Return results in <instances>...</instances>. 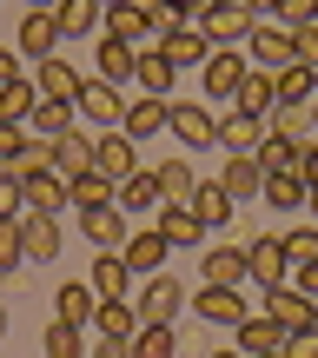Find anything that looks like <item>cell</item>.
<instances>
[{
	"label": "cell",
	"instance_id": "1",
	"mask_svg": "<svg viewBox=\"0 0 318 358\" xmlns=\"http://www.w3.org/2000/svg\"><path fill=\"white\" fill-rule=\"evenodd\" d=\"M133 312H140V325H173L179 312H186V285L173 279V272H153V279H133Z\"/></svg>",
	"mask_w": 318,
	"mask_h": 358
},
{
	"label": "cell",
	"instance_id": "2",
	"mask_svg": "<svg viewBox=\"0 0 318 358\" xmlns=\"http://www.w3.org/2000/svg\"><path fill=\"white\" fill-rule=\"evenodd\" d=\"M120 113H127V93H120L113 80H100V73H87V80H80V93H73V120H80L87 133L120 127Z\"/></svg>",
	"mask_w": 318,
	"mask_h": 358
},
{
	"label": "cell",
	"instance_id": "3",
	"mask_svg": "<svg viewBox=\"0 0 318 358\" xmlns=\"http://www.w3.org/2000/svg\"><path fill=\"white\" fill-rule=\"evenodd\" d=\"M186 306L199 312V325L205 332H232V325L245 319V285H199V292H186Z\"/></svg>",
	"mask_w": 318,
	"mask_h": 358
},
{
	"label": "cell",
	"instance_id": "4",
	"mask_svg": "<svg viewBox=\"0 0 318 358\" xmlns=\"http://www.w3.org/2000/svg\"><path fill=\"white\" fill-rule=\"evenodd\" d=\"M245 73H252V66H245L239 47H212V53H205V66H199V93H205V106H232V93H239Z\"/></svg>",
	"mask_w": 318,
	"mask_h": 358
},
{
	"label": "cell",
	"instance_id": "5",
	"mask_svg": "<svg viewBox=\"0 0 318 358\" xmlns=\"http://www.w3.org/2000/svg\"><path fill=\"white\" fill-rule=\"evenodd\" d=\"M166 133H173L186 153H205V146H219V120L205 100H173V113H166Z\"/></svg>",
	"mask_w": 318,
	"mask_h": 358
},
{
	"label": "cell",
	"instance_id": "6",
	"mask_svg": "<svg viewBox=\"0 0 318 358\" xmlns=\"http://www.w3.org/2000/svg\"><path fill=\"white\" fill-rule=\"evenodd\" d=\"M245 66H259V73H279V66H292V34H285L279 20H252V34H245Z\"/></svg>",
	"mask_w": 318,
	"mask_h": 358
},
{
	"label": "cell",
	"instance_id": "7",
	"mask_svg": "<svg viewBox=\"0 0 318 358\" xmlns=\"http://www.w3.org/2000/svg\"><path fill=\"white\" fill-rule=\"evenodd\" d=\"M186 27H199L205 47H245V34H252V13H245L239 0H232V7H226V0H212V7H205L199 20H186Z\"/></svg>",
	"mask_w": 318,
	"mask_h": 358
},
{
	"label": "cell",
	"instance_id": "8",
	"mask_svg": "<svg viewBox=\"0 0 318 358\" xmlns=\"http://www.w3.org/2000/svg\"><path fill=\"white\" fill-rule=\"evenodd\" d=\"M245 252V285H285V245H279V232H259V239H245L239 245Z\"/></svg>",
	"mask_w": 318,
	"mask_h": 358
},
{
	"label": "cell",
	"instance_id": "9",
	"mask_svg": "<svg viewBox=\"0 0 318 358\" xmlns=\"http://www.w3.org/2000/svg\"><path fill=\"white\" fill-rule=\"evenodd\" d=\"M266 319L285 325V332H318V306L298 285H266Z\"/></svg>",
	"mask_w": 318,
	"mask_h": 358
},
{
	"label": "cell",
	"instance_id": "10",
	"mask_svg": "<svg viewBox=\"0 0 318 358\" xmlns=\"http://www.w3.org/2000/svg\"><path fill=\"white\" fill-rule=\"evenodd\" d=\"M100 20H106L100 27L106 40H127V47H146V40H153V7H146V0H113Z\"/></svg>",
	"mask_w": 318,
	"mask_h": 358
},
{
	"label": "cell",
	"instance_id": "11",
	"mask_svg": "<svg viewBox=\"0 0 318 358\" xmlns=\"http://www.w3.org/2000/svg\"><path fill=\"white\" fill-rule=\"evenodd\" d=\"M60 245H66L60 219H47V213H20V252H27V266H53V259H60Z\"/></svg>",
	"mask_w": 318,
	"mask_h": 358
},
{
	"label": "cell",
	"instance_id": "12",
	"mask_svg": "<svg viewBox=\"0 0 318 358\" xmlns=\"http://www.w3.org/2000/svg\"><path fill=\"white\" fill-rule=\"evenodd\" d=\"M285 338H292V332H285V325H272L266 312H245V319L232 325L226 345H232V352H245V358H266V352H285Z\"/></svg>",
	"mask_w": 318,
	"mask_h": 358
},
{
	"label": "cell",
	"instance_id": "13",
	"mask_svg": "<svg viewBox=\"0 0 318 358\" xmlns=\"http://www.w3.org/2000/svg\"><path fill=\"white\" fill-rule=\"evenodd\" d=\"M127 213H120V206H87V213H80V239L93 245V252H120V245H127Z\"/></svg>",
	"mask_w": 318,
	"mask_h": 358
},
{
	"label": "cell",
	"instance_id": "14",
	"mask_svg": "<svg viewBox=\"0 0 318 358\" xmlns=\"http://www.w3.org/2000/svg\"><path fill=\"white\" fill-rule=\"evenodd\" d=\"M93 173H106V179H127V173H140V146H133L120 127L93 133Z\"/></svg>",
	"mask_w": 318,
	"mask_h": 358
},
{
	"label": "cell",
	"instance_id": "15",
	"mask_svg": "<svg viewBox=\"0 0 318 358\" xmlns=\"http://www.w3.org/2000/svg\"><path fill=\"white\" fill-rule=\"evenodd\" d=\"M153 47L166 53V66H173V73H199L205 53H212V47H205V34H199V27H186V20H179L173 34H159Z\"/></svg>",
	"mask_w": 318,
	"mask_h": 358
},
{
	"label": "cell",
	"instance_id": "16",
	"mask_svg": "<svg viewBox=\"0 0 318 358\" xmlns=\"http://www.w3.org/2000/svg\"><path fill=\"white\" fill-rule=\"evenodd\" d=\"M166 113H173V100L140 93V100H127V113H120V133H127L133 146H146V140H159V133H166Z\"/></svg>",
	"mask_w": 318,
	"mask_h": 358
},
{
	"label": "cell",
	"instance_id": "17",
	"mask_svg": "<svg viewBox=\"0 0 318 358\" xmlns=\"http://www.w3.org/2000/svg\"><path fill=\"white\" fill-rule=\"evenodd\" d=\"M27 80H34L40 100H66V106H73V93H80V80H87V73H80L73 60H60V53H47V60H40Z\"/></svg>",
	"mask_w": 318,
	"mask_h": 358
},
{
	"label": "cell",
	"instance_id": "18",
	"mask_svg": "<svg viewBox=\"0 0 318 358\" xmlns=\"http://www.w3.org/2000/svg\"><path fill=\"white\" fill-rule=\"evenodd\" d=\"M53 47H60V20H53V13H40V7H27V20H20V40H13V53L40 66Z\"/></svg>",
	"mask_w": 318,
	"mask_h": 358
},
{
	"label": "cell",
	"instance_id": "19",
	"mask_svg": "<svg viewBox=\"0 0 318 358\" xmlns=\"http://www.w3.org/2000/svg\"><path fill=\"white\" fill-rule=\"evenodd\" d=\"M166 252H173V245L159 239V226H153V232H127V245H120V259H127L133 279H153V272H166Z\"/></svg>",
	"mask_w": 318,
	"mask_h": 358
},
{
	"label": "cell",
	"instance_id": "20",
	"mask_svg": "<svg viewBox=\"0 0 318 358\" xmlns=\"http://www.w3.org/2000/svg\"><path fill=\"white\" fill-rule=\"evenodd\" d=\"M259 186H266L259 159L252 153H226V166H219V192H226L232 206H245V199H259Z\"/></svg>",
	"mask_w": 318,
	"mask_h": 358
},
{
	"label": "cell",
	"instance_id": "21",
	"mask_svg": "<svg viewBox=\"0 0 318 358\" xmlns=\"http://www.w3.org/2000/svg\"><path fill=\"white\" fill-rule=\"evenodd\" d=\"M87 332H93V338H133V332H140V312H133V299H93Z\"/></svg>",
	"mask_w": 318,
	"mask_h": 358
},
{
	"label": "cell",
	"instance_id": "22",
	"mask_svg": "<svg viewBox=\"0 0 318 358\" xmlns=\"http://www.w3.org/2000/svg\"><path fill=\"white\" fill-rule=\"evenodd\" d=\"M199 285H245L239 245H199Z\"/></svg>",
	"mask_w": 318,
	"mask_h": 358
},
{
	"label": "cell",
	"instance_id": "23",
	"mask_svg": "<svg viewBox=\"0 0 318 358\" xmlns=\"http://www.w3.org/2000/svg\"><path fill=\"white\" fill-rule=\"evenodd\" d=\"M113 206H120V213H159V179H153V166H140V173H127V179H120V186H113Z\"/></svg>",
	"mask_w": 318,
	"mask_h": 358
},
{
	"label": "cell",
	"instance_id": "24",
	"mask_svg": "<svg viewBox=\"0 0 318 358\" xmlns=\"http://www.w3.org/2000/svg\"><path fill=\"white\" fill-rule=\"evenodd\" d=\"M53 173H60V179L93 173V133H87V127H66L60 140H53Z\"/></svg>",
	"mask_w": 318,
	"mask_h": 358
},
{
	"label": "cell",
	"instance_id": "25",
	"mask_svg": "<svg viewBox=\"0 0 318 358\" xmlns=\"http://www.w3.org/2000/svg\"><path fill=\"white\" fill-rule=\"evenodd\" d=\"M133 80H140V93H153V100H173V87H179V73L166 66L159 47H140V53H133Z\"/></svg>",
	"mask_w": 318,
	"mask_h": 358
},
{
	"label": "cell",
	"instance_id": "26",
	"mask_svg": "<svg viewBox=\"0 0 318 358\" xmlns=\"http://www.w3.org/2000/svg\"><path fill=\"white\" fill-rule=\"evenodd\" d=\"M318 100V73L312 66H279V73H272V106H312Z\"/></svg>",
	"mask_w": 318,
	"mask_h": 358
},
{
	"label": "cell",
	"instance_id": "27",
	"mask_svg": "<svg viewBox=\"0 0 318 358\" xmlns=\"http://www.w3.org/2000/svg\"><path fill=\"white\" fill-rule=\"evenodd\" d=\"M159 239L173 252H192V245H205V226L192 219V206H159Z\"/></svg>",
	"mask_w": 318,
	"mask_h": 358
},
{
	"label": "cell",
	"instance_id": "28",
	"mask_svg": "<svg viewBox=\"0 0 318 358\" xmlns=\"http://www.w3.org/2000/svg\"><path fill=\"white\" fill-rule=\"evenodd\" d=\"M87 285H93V299H127L133 292V272H127V259H120V252H93Z\"/></svg>",
	"mask_w": 318,
	"mask_h": 358
},
{
	"label": "cell",
	"instance_id": "29",
	"mask_svg": "<svg viewBox=\"0 0 318 358\" xmlns=\"http://www.w3.org/2000/svg\"><path fill=\"white\" fill-rule=\"evenodd\" d=\"M153 179H159V206H186L192 192H199V173H192V159H159Z\"/></svg>",
	"mask_w": 318,
	"mask_h": 358
},
{
	"label": "cell",
	"instance_id": "30",
	"mask_svg": "<svg viewBox=\"0 0 318 358\" xmlns=\"http://www.w3.org/2000/svg\"><path fill=\"white\" fill-rule=\"evenodd\" d=\"M192 219H199L205 232H219V226H232V213H239V206L226 199V192H219V179H199V192H192Z\"/></svg>",
	"mask_w": 318,
	"mask_h": 358
},
{
	"label": "cell",
	"instance_id": "31",
	"mask_svg": "<svg viewBox=\"0 0 318 358\" xmlns=\"http://www.w3.org/2000/svg\"><path fill=\"white\" fill-rule=\"evenodd\" d=\"M100 0H60V7H53V20H60V40H93L100 34Z\"/></svg>",
	"mask_w": 318,
	"mask_h": 358
},
{
	"label": "cell",
	"instance_id": "32",
	"mask_svg": "<svg viewBox=\"0 0 318 358\" xmlns=\"http://www.w3.org/2000/svg\"><path fill=\"white\" fill-rule=\"evenodd\" d=\"M20 192H27V213H47V219L66 213V179H60V173H34V179H20Z\"/></svg>",
	"mask_w": 318,
	"mask_h": 358
},
{
	"label": "cell",
	"instance_id": "33",
	"mask_svg": "<svg viewBox=\"0 0 318 358\" xmlns=\"http://www.w3.org/2000/svg\"><path fill=\"white\" fill-rule=\"evenodd\" d=\"M259 133H266V120L239 113V106H226V113H219V146H226V153H252Z\"/></svg>",
	"mask_w": 318,
	"mask_h": 358
},
{
	"label": "cell",
	"instance_id": "34",
	"mask_svg": "<svg viewBox=\"0 0 318 358\" xmlns=\"http://www.w3.org/2000/svg\"><path fill=\"white\" fill-rule=\"evenodd\" d=\"M133 53H140V47L93 34V60H100V80H113V87H127V80H133Z\"/></svg>",
	"mask_w": 318,
	"mask_h": 358
},
{
	"label": "cell",
	"instance_id": "35",
	"mask_svg": "<svg viewBox=\"0 0 318 358\" xmlns=\"http://www.w3.org/2000/svg\"><path fill=\"white\" fill-rule=\"evenodd\" d=\"M259 199H266L272 213H305V179H298V173H266Z\"/></svg>",
	"mask_w": 318,
	"mask_h": 358
},
{
	"label": "cell",
	"instance_id": "36",
	"mask_svg": "<svg viewBox=\"0 0 318 358\" xmlns=\"http://www.w3.org/2000/svg\"><path fill=\"white\" fill-rule=\"evenodd\" d=\"M66 127H80L66 100H34V113H27V133H34V140H60Z\"/></svg>",
	"mask_w": 318,
	"mask_h": 358
},
{
	"label": "cell",
	"instance_id": "37",
	"mask_svg": "<svg viewBox=\"0 0 318 358\" xmlns=\"http://www.w3.org/2000/svg\"><path fill=\"white\" fill-rule=\"evenodd\" d=\"M252 159H259V173H292L298 166V140H285V133H259V146H252Z\"/></svg>",
	"mask_w": 318,
	"mask_h": 358
},
{
	"label": "cell",
	"instance_id": "38",
	"mask_svg": "<svg viewBox=\"0 0 318 358\" xmlns=\"http://www.w3.org/2000/svg\"><path fill=\"white\" fill-rule=\"evenodd\" d=\"M53 319H66V325H80V332H87V319H93V285H87V279L60 285V292H53Z\"/></svg>",
	"mask_w": 318,
	"mask_h": 358
},
{
	"label": "cell",
	"instance_id": "39",
	"mask_svg": "<svg viewBox=\"0 0 318 358\" xmlns=\"http://www.w3.org/2000/svg\"><path fill=\"white\" fill-rule=\"evenodd\" d=\"M113 186L120 179H106V173H73L66 179V206H80V213L87 206H113Z\"/></svg>",
	"mask_w": 318,
	"mask_h": 358
},
{
	"label": "cell",
	"instance_id": "40",
	"mask_svg": "<svg viewBox=\"0 0 318 358\" xmlns=\"http://www.w3.org/2000/svg\"><path fill=\"white\" fill-rule=\"evenodd\" d=\"M232 106H239V113H252V120H272V73H245L239 80V93H232Z\"/></svg>",
	"mask_w": 318,
	"mask_h": 358
},
{
	"label": "cell",
	"instance_id": "41",
	"mask_svg": "<svg viewBox=\"0 0 318 358\" xmlns=\"http://www.w3.org/2000/svg\"><path fill=\"white\" fill-rule=\"evenodd\" d=\"M34 80L27 73H13V80H0V120H13V127H27V113H34Z\"/></svg>",
	"mask_w": 318,
	"mask_h": 358
},
{
	"label": "cell",
	"instance_id": "42",
	"mask_svg": "<svg viewBox=\"0 0 318 358\" xmlns=\"http://www.w3.org/2000/svg\"><path fill=\"white\" fill-rule=\"evenodd\" d=\"M133 358H179V332L173 325H140V332L127 338Z\"/></svg>",
	"mask_w": 318,
	"mask_h": 358
},
{
	"label": "cell",
	"instance_id": "43",
	"mask_svg": "<svg viewBox=\"0 0 318 358\" xmlns=\"http://www.w3.org/2000/svg\"><path fill=\"white\" fill-rule=\"evenodd\" d=\"M40 352H47V358H87V332L66 325V319H53L47 332H40Z\"/></svg>",
	"mask_w": 318,
	"mask_h": 358
},
{
	"label": "cell",
	"instance_id": "44",
	"mask_svg": "<svg viewBox=\"0 0 318 358\" xmlns=\"http://www.w3.org/2000/svg\"><path fill=\"white\" fill-rule=\"evenodd\" d=\"M7 173H13V179H34V173H53V140H34V133H27V140H20V153L7 159Z\"/></svg>",
	"mask_w": 318,
	"mask_h": 358
},
{
	"label": "cell",
	"instance_id": "45",
	"mask_svg": "<svg viewBox=\"0 0 318 358\" xmlns=\"http://www.w3.org/2000/svg\"><path fill=\"white\" fill-rule=\"evenodd\" d=\"M20 266H27V252H20V219H0V279H13Z\"/></svg>",
	"mask_w": 318,
	"mask_h": 358
},
{
	"label": "cell",
	"instance_id": "46",
	"mask_svg": "<svg viewBox=\"0 0 318 358\" xmlns=\"http://www.w3.org/2000/svg\"><path fill=\"white\" fill-rule=\"evenodd\" d=\"M279 245H285V266H312V259H318V226H305V232H279Z\"/></svg>",
	"mask_w": 318,
	"mask_h": 358
},
{
	"label": "cell",
	"instance_id": "47",
	"mask_svg": "<svg viewBox=\"0 0 318 358\" xmlns=\"http://www.w3.org/2000/svg\"><path fill=\"white\" fill-rule=\"evenodd\" d=\"M272 20H279L285 34H292V27H312V20H318V0H279V7H272Z\"/></svg>",
	"mask_w": 318,
	"mask_h": 358
},
{
	"label": "cell",
	"instance_id": "48",
	"mask_svg": "<svg viewBox=\"0 0 318 358\" xmlns=\"http://www.w3.org/2000/svg\"><path fill=\"white\" fill-rule=\"evenodd\" d=\"M20 213H27V192H20V179L0 166V219H20Z\"/></svg>",
	"mask_w": 318,
	"mask_h": 358
},
{
	"label": "cell",
	"instance_id": "49",
	"mask_svg": "<svg viewBox=\"0 0 318 358\" xmlns=\"http://www.w3.org/2000/svg\"><path fill=\"white\" fill-rule=\"evenodd\" d=\"M285 285H298V292L318 306V259H312V266H292V272H285Z\"/></svg>",
	"mask_w": 318,
	"mask_h": 358
},
{
	"label": "cell",
	"instance_id": "50",
	"mask_svg": "<svg viewBox=\"0 0 318 358\" xmlns=\"http://www.w3.org/2000/svg\"><path fill=\"white\" fill-rule=\"evenodd\" d=\"M292 173L305 179V192L318 186V140H312V146H298V166H292Z\"/></svg>",
	"mask_w": 318,
	"mask_h": 358
},
{
	"label": "cell",
	"instance_id": "51",
	"mask_svg": "<svg viewBox=\"0 0 318 358\" xmlns=\"http://www.w3.org/2000/svg\"><path fill=\"white\" fill-rule=\"evenodd\" d=\"M20 140H27V127H13V120H0V166H7V159L20 153Z\"/></svg>",
	"mask_w": 318,
	"mask_h": 358
},
{
	"label": "cell",
	"instance_id": "52",
	"mask_svg": "<svg viewBox=\"0 0 318 358\" xmlns=\"http://www.w3.org/2000/svg\"><path fill=\"white\" fill-rule=\"evenodd\" d=\"M87 358H133L127 338H87Z\"/></svg>",
	"mask_w": 318,
	"mask_h": 358
},
{
	"label": "cell",
	"instance_id": "53",
	"mask_svg": "<svg viewBox=\"0 0 318 358\" xmlns=\"http://www.w3.org/2000/svg\"><path fill=\"white\" fill-rule=\"evenodd\" d=\"M159 7H173V13H179V20H199V13H205V7H212V0H159Z\"/></svg>",
	"mask_w": 318,
	"mask_h": 358
},
{
	"label": "cell",
	"instance_id": "54",
	"mask_svg": "<svg viewBox=\"0 0 318 358\" xmlns=\"http://www.w3.org/2000/svg\"><path fill=\"white\" fill-rule=\"evenodd\" d=\"M13 73H20V53H13V47H0V80H13Z\"/></svg>",
	"mask_w": 318,
	"mask_h": 358
},
{
	"label": "cell",
	"instance_id": "55",
	"mask_svg": "<svg viewBox=\"0 0 318 358\" xmlns=\"http://www.w3.org/2000/svg\"><path fill=\"white\" fill-rule=\"evenodd\" d=\"M205 358H245V352H232V345H212V352H205Z\"/></svg>",
	"mask_w": 318,
	"mask_h": 358
},
{
	"label": "cell",
	"instance_id": "56",
	"mask_svg": "<svg viewBox=\"0 0 318 358\" xmlns=\"http://www.w3.org/2000/svg\"><path fill=\"white\" fill-rule=\"evenodd\" d=\"M27 7H40V13H53V7H60V0H27Z\"/></svg>",
	"mask_w": 318,
	"mask_h": 358
},
{
	"label": "cell",
	"instance_id": "57",
	"mask_svg": "<svg viewBox=\"0 0 318 358\" xmlns=\"http://www.w3.org/2000/svg\"><path fill=\"white\" fill-rule=\"evenodd\" d=\"M7 325H13V312H7V306H0V338H7Z\"/></svg>",
	"mask_w": 318,
	"mask_h": 358
},
{
	"label": "cell",
	"instance_id": "58",
	"mask_svg": "<svg viewBox=\"0 0 318 358\" xmlns=\"http://www.w3.org/2000/svg\"><path fill=\"white\" fill-rule=\"evenodd\" d=\"M305 206H312V219H318V186H312V192H305Z\"/></svg>",
	"mask_w": 318,
	"mask_h": 358
},
{
	"label": "cell",
	"instance_id": "59",
	"mask_svg": "<svg viewBox=\"0 0 318 358\" xmlns=\"http://www.w3.org/2000/svg\"><path fill=\"white\" fill-rule=\"evenodd\" d=\"M305 113H312V127H318V100H312V106H305Z\"/></svg>",
	"mask_w": 318,
	"mask_h": 358
},
{
	"label": "cell",
	"instance_id": "60",
	"mask_svg": "<svg viewBox=\"0 0 318 358\" xmlns=\"http://www.w3.org/2000/svg\"><path fill=\"white\" fill-rule=\"evenodd\" d=\"M266 358H285V352H266Z\"/></svg>",
	"mask_w": 318,
	"mask_h": 358
},
{
	"label": "cell",
	"instance_id": "61",
	"mask_svg": "<svg viewBox=\"0 0 318 358\" xmlns=\"http://www.w3.org/2000/svg\"><path fill=\"white\" fill-rule=\"evenodd\" d=\"M100 7H113V0H100Z\"/></svg>",
	"mask_w": 318,
	"mask_h": 358
},
{
	"label": "cell",
	"instance_id": "62",
	"mask_svg": "<svg viewBox=\"0 0 318 358\" xmlns=\"http://www.w3.org/2000/svg\"><path fill=\"white\" fill-rule=\"evenodd\" d=\"M226 7H232V0H226Z\"/></svg>",
	"mask_w": 318,
	"mask_h": 358
}]
</instances>
